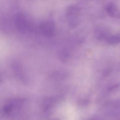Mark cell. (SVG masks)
<instances>
[{"mask_svg": "<svg viewBox=\"0 0 120 120\" xmlns=\"http://www.w3.org/2000/svg\"><path fill=\"white\" fill-rule=\"evenodd\" d=\"M15 24L19 31L22 33L31 31L33 26L29 19L23 14L17 15L15 19Z\"/></svg>", "mask_w": 120, "mask_h": 120, "instance_id": "1", "label": "cell"}, {"mask_svg": "<svg viewBox=\"0 0 120 120\" xmlns=\"http://www.w3.org/2000/svg\"><path fill=\"white\" fill-rule=\"evenodd\" d=\"M23 101L21 100H14L7 103L3 109L4 115L9 116L16 110H19L23 106Z\"/></svg>", "mask_w": 120, "mask_h": 120, "instance_id": "2", "label": "cell"}, {"mask_svg": "<svg viewBox=\"0 0 120 120\" xmlns=\"http://www.w3.org/2000/svg\"><path fill=\"white\" fill-rule=\"evenodd\" d=\"M40 29L42 33L45 35L52 36L54 32V24L51 21L45 22L41 25Z\"/></svg>", "mask_w": 120, "mask_h": 120, "instance_id": "3", "label": "cell"}, {"mask_svg": "<svg viewBox=\"0 0 120 120\" xmlns=\"http://www.w3.org/2000/svg\"><path fill=\"white\" fill-rule=\"evenodd\" d=\"M78 12V9L75 7H70L68 10L67 16L69 19V23L71 26H75L78 24V22L77 17Z\"/></svg>", "mask_w": 120, "mask_h": 120, "instance_id": "4", "label": "cell"}, {"mask_svg": "<svg viewBox=\"0 0 120 120\" xmlns=\"http://www.w3.org/2000/svg\"><path fill=\"white\" fill-rule=\"evenodd\" d=\"M107 11L109 14L111 16L114 17L117 15V9L113 4H111L108 5Z\"/></svg>", "mask_w": 120, "mask_h": 120, "instance_id": "5", "label": "cell"}, {"mask_svg": "<svg viewBox=\"0 0 120 120\" xmlns=\"http://www.w3.org/2000/svg\"><path fill=\"white\" fill-rule=\"evenodd\" d=\"M120 37L119 35L109 36L107 38V42L109 44L114 45L119 42Z\"/></svg>", "mask_w": 120, "mask_h": 120, "instance_id": "6", "label": "cell"}]
</instances>
